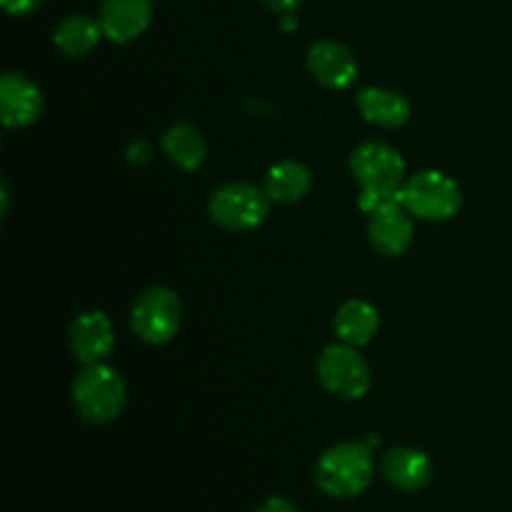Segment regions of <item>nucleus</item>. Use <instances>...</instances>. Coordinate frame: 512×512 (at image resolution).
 Masks as SVG:
<instances>
[{
  "mask_svg": "<svg viewBox=\"0 0 512 512\" xmlns=\"http://www.w3.org/2000/svg\"><path fill=\"white\" fill-rule=\"evenodd\" d=\"M375 478L373 450L365 443H338L320 455L315 465V485L325 495L350 500L363 495Z\"/></svg>",
  "mask_w": 512,
  "mask_h": 512,
  "instance_id": "obj_1",
  "label": "nucleus"
},
{
  "mask_svg": "<svg viewBox=\"0 0 512 512\" xmlns=\"http://www.w3.org/2000/svg\"><path fill=\"white\" fill-rule=\"evenodd\" d=\"M125 380L115 368L105 363L85 365L73 380V403L83 420L105 425L118 418L125 408Z\"/></svg>",
  "mask_w": 512,
  "mask_h": 512,
  "instance_id": "obj_2",
  "label": "nucleus"
},
{
  "mask_svg": "<svg viewBox=\"0 0 512 512\" xmlns=\"http://www.w3.org/2000/svg\"><path fill=\"white\" fill-rule=\"evenodd\" d=\"M403 208L428 223H443L463 208V190L440 170H423L403 185Z\"/></svg>",
  "mask_w": 512,
  "mask_h": 512,
  "instance_id": "obj_3",
  "label": "nucleus"
},
{
  "mask_svg": "<svg viewBox=\"0 0 512 512\" xmlns=\"http://www.w3.org/2000/svg\"><path fill=\"white\" fill-rule=\"evenodd\" d=\"M270 195L253 183H228L210 198V218L228 233H248L260 228L270 213Z\"/></svg>",
  "mask_w": 512,
  "mask_h": 512,
  "instance_id": "obj_4",
  "label": "nucleus"
},
{
  "mask_svg": "<svg viewBox=\"0 0 512 512\" xmlns=\"http://www.w3.org/2000/svg\"><path fill=\"white\" fill-rule=\"evenodd\" d=\"M180 320H183L180 298L163 285L145 288L135 298L133 313H130L133 333L150 345H165L173 340L180 330Z\"/></svg>",
  "mask_w": 512,
  "mask_h": 512,
  "instance_id": "obj_5",
  "label": "nucleus"
},
{
  "mask_svg": "<svg viewBox=\"0 0 512 512\" xmlns=\"http://www.w3.org/2000/svg\"><path fill=\"white\" fill-rule=\"evenodd\" d=\"M350 170L360 190L368 193H400L405 185V160L393 145L368 140L350 155Z\"/></svg>",
  "mask_w": 512,
  "mask_h": 512,
  "instance_id": "obj_6",
  "label": "nucleus"
},
{
  "mask_svg": "<svg viewBox=\"0 0 512 512\" xmlns=\"http://www.w3.org/2000/svg\"><path fill=\"white\" fill-rule=\"evenodd\" d=\"M318 378L328 393L343 400H358L370 390V368L353 345H328L318 360Z\"/></svg>",
  "mask_w": 512,
  "mask_h": 512,
  "instance_id": "obj_7",
  "label": "nucleus"
},
{
  "mask_svg": "<svg viewBox=\"0 0 512 512\" xmlns=\"http://www.w3.org/2000/svg\"><path fill=\"white\" fill-rule=\"evenodd\" d=\"M68 343L75 358L85 365L105 363L115 348V328L110 318L100 310H90V313H80L78 318L70 323Z\"/></svg>",
  "mask_w": 512,
  "mask_h": 512,
  "instance_id": "obj_8",
  "label": "nucleus"
},
{
  "mask_svg": "<svg viewBox=\"0 0 512 512\" xmlns=\"http://www.w3.org/2000/svg\"><path fill=\"white\" fill-rule=\"evenodd\" d=\"M98 20L108 40L118 45L133 43L153 20V0H103Z\"/></svg>",
  "mask_w": 512,
  "mask_h": 512,
  "instance_id": "obj_9",
  "label": "nucleus"
},
{
  "mask_svg": "<svg viewBox=\"0 0 512 512\" xmlns=\"http://www.w3.org/2000/svg\"><path fill=\"white\" fill-rule=\"evenodd\" d=\"M380 473L390 488L400 490V493H418V490L428 488L433 480V460L423 450L400 445L383 455Z\"/></svg>",
  "mask_w": 512,
  "mask_h": 512,
  "instance_id": "obj_10",
  "label": "nucleus"
},
{
  "mask_svg": "<svg viewBox=\"0 0 512 512\" xmlns=\"http://www.w3.org/2000/svg\"><path fill=\"white\" fill-rule=\"evenodd\" d=\"M43 113V93L30 78L5 73L0 80V115L8 128H28Z\"/></svg>",
  "mask_w": 512,
  "mask_h": 512,
  "instance_id": "obj_11",
  "label": "nucleus"
},
{
  "mask_svg": "<svg viewBox=\"0 0 512 512\" xmlns=\"http://www.w3.org/2000/svg\"><path fill=\"white\" fill-rule=\"evenodd\" d=\"M308 70L328 90H345L358 78V63L353 53L335 40H318L308 50Z\"/></svg>",
  "mask_w": 512,
  "mask_h": 512,
  "instance_id": "obj_12",
  "label": "nucleus"
},
{
  "mask_svg": "<svg viewBox=\"0 0 512 512\" xmlns=\"http://www.w3.org/2000/svg\"><path fill=\"white\" fill-rule=\"evenodd\" d=\"M368 235L370 243H373V248L378 250L380 255L400 258V255L408 253V248L413 245V218H410V213L403 205L378 210V213L368 215Z\"/></svg>",
  "mask_w": 512,
  "mask_h": 512,
  "instance_id": "obj_13",
  "label": "nucleus"
},
{
  "mask_svg": "<svg viewBox=\"0 0 512 512\" xmlns=\"http://www.w3.org/2000/svg\"><path fill=\"white\" fill-rule=\"evenodd\" d=\"M358 110L368 123L378 128H403L413 115L408 98L395 90L363 88L358 93Z\"/></svg>",
  "mask_w": 512,
  "mask_h": 512,
  "instance_id": "obj_14",
  "label": "nucleus"
},
{
  "mask_svg": "<svg viewBox=\"0 0 512 512\" xmlns=\"http://www.w3.org/2000/svg\"><path fill=\"white\" fill-rule=\"evenodd\" d=\"M335 335L340 338V343L353 345V348H363L370 340L378 335L380 330V315L365 300H348L338 308L333 320Z\"/></svg>",
  "mask_w": 512,
  "mask_h": 512,
  "instance_id": "obj_15",
  "label": "nucleus"
},
{
  "mask_svg": "<svg viewBox=\"0 0 512 512\" xmlns=\"http://www.w3.org/2000/svg\"><path fill=\"white\" fill-rule=\"evenodd\" d=\"M100 20L90 18V15H68L60 20L53 30V43L68 58H83L95 45L100 43Z\"/></svg>",
  "mask_w": 512,
  "mask_h": 512,
  "instance_id": "obj_16",
  "label": "nucleus"
},
{
  "mask_svg": "<svg viewBox=\"0 0 512 512\" xmlns=\"http://www.w3.org/2000/svg\"><path fill=\"white\" fill-rule=\"evenodd\" d=\"M310 185H313V178H310V170L303 163H298V160H280V163H275L268 170L263 188L270 195V200L290 205L303 200L310 193Z\"/></svg>",
  "mask_w": 512,
  "mask_h": 512,
  "instance_id": "obj_17",
  "label": "nucleus"
},
{
  "mask_svg": "<svg viewBox=\"0 0 512 512\" xmlns=\"http://www.w3.org/2000/svg\"><path fill=\"white\" fill-rule=\"evenodd\" d=\"M163 150L170 158V163H175L183 170H195L198 165H203L205 155H208V145H205L203 133L198 128H193V125L185 123H178L165 130Z\"/></svg>",
  "mask_w": 512,
  "mask_h": 512,
  "instance_id": "obj_18",
  "label": "nucleus"
},
{
  "mask_svg": "<svg viewBox=\"0 0 512 512\" xmlns=\"http://www.w3.org/2000/svg\"><path fill=\"white\" fill-rule=\"evenodd\" d=\"M43 3L45 0H0L5 13L10 15H28L33 13V10H38Z\"/></svg>",
  "mask_w": 512,
  "mask_h": 512,
  "instance_id": "obj_19",
  "label": "nucleus"
},
{
  "mask_svg": "<svg viewBox=\"0 0 512 512\" xmlns=\"http://www.w3.org/2000/svg\"><path fill=\"white\" fill-rule=\"evenodd\" d=\"M255 512H298V508H295L293 500L285 498V495H270Z\"/></svg>",
  "mask_w": 512,
  "mask_h": 512,
  "instance_id": "obj_20",
  "label": "nucleus"
},
{
  "mask_svg": "<svg viewBox=\"0 0 512 512\" xmlns=\"http://www.w3.org/2000/svg\"><path fill=\"white\" fill-rule=\"evenodd\" d=\"M265 5H268L270 10H275L278 15H288V13H295V10L303 5V0H263Z\"/></svg>",
  "mask_w": 512,
  "mask_h": 512,
  "instance_id": "obj_21",
  "label": "nucleus"
},
{
  "mask_svg": "<svg viewBox=\"0 0 512 512\" xmlns=\"http://www.w3.org/2000/svg\"><path fill=\"white\" fill-rule=\"evenodd\" d=\"M280 18H283V28L285 30H293L295 28V13H288V15H280Z\"/></svg>",
  "mask_w": 512,
  "mask_h": 512,
  "instance_id": "obj_22",
  "label": "nucleus"
}]
</instances>
